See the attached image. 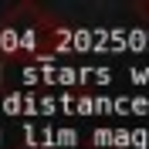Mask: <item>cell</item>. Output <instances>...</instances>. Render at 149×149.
<instances>
[{
	"label": "cell",
	"mask_w": 149,
	"mask_h": 149,
	"mask_svg": "<svg viewBox=\"0 0 149 149\" xmlns=\"http://www.w3.org/2000/svg\"><path fill=\"white\" fill-rule=\"evenodd\" d=\"M136 10H139V14H149V3H139Z\"/></svg>",
	"instance_id": "cell-1"
}]
</instances>
